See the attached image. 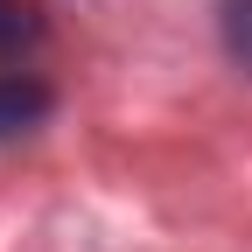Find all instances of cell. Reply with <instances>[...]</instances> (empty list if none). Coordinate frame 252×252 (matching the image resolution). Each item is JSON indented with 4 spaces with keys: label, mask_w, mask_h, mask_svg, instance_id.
<instances>
[{
    "label": "cell",
    "mask_w": 252,
    "mask_h": 252,
    "mask_svg": "<svg viewBox=\"0 0 252 252\" xmlns=\"http://www.w3.org/2000/svg\"><path fill=\"white\" fill-rule=\"evenodd\" d=\"M49 119V84L35 77H0V140H21Z\"/></svg>",
    "instance_id": "obj_1"
},
{
    "label": "cell",
    "mask_w": 252,
    "mask_h": 252,
    "mask_svg": "<svg viewBox=\"0 0 252 252\" xmlns=\"http://www.w3.org/2000/svg\"><path fill=\"white\" fill-rule=\"evenodd\" d=\"M217 28H224V49H231V63L252 77V0H224V7H217Z\"/></svg>",
    "instance_id": "obj_2"
},
{
    "label": "cell",
    "mask_w": 252,
    "mask_h": 252,
    "mask_svg": "<svg viewBox=\"0 0 252 252\" xmlns=\"http://www.w3.org/2000/svg\"><path fill=\"white\" fill-rule=\"evenodd\" d=\"M35 35H42L35 7H28V0H0V56H21Z\"/></svg>",
    "instance_id": "obj_3"
}]
</instances>
